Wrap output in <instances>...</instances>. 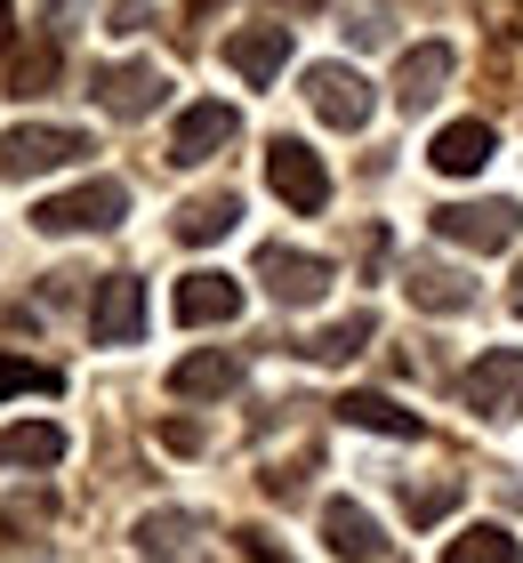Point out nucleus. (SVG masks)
I'll return each mask as SVG.
<instances>
[{"mask_svg": "<svg viewBox=\"0 0 523 563\" xmlns=\"http://www.w3.org/2000/svg\"><path fill=\"white\" fill-rule=\"evenodd\" d=\"M121 218H129V186H121V177H89V186L41 201L33 234H48V242H65V234H113Z\"/></svg>", "mask_w": 523, "mask_h": 563, "instance_id": "1", "label": "nucleus"}, {"mask_svg": "<svg viewBox=\"0 0 523 563\" xmlns=\"http://www.w3.org/2000/svg\"><path fill=\"white\" fill-rule=\"evenodd\" d=\"M81 153H89V137L65 130V121H17V130L0 137V177H9V186H33V177L73 169Z\"/></svg>", "mask_w": 523, "mask_h": 563, "instance_id": "2", "label": "nucleus"}, {"mask_svg": "<svg viewBox=\"0 0 523 563\" xmlns=\"http://www.w3.org/2000/svg\"><path fill=\"white\" fill-rule=\"evenodd\" d=\"M89 97H97V113H113V121H145L153 106H170V73L145 65V57H121V65L89 73Z\"/></svg>", "mask_w": 523, "mask_h": 563, "instance_id": "3", "label": "nucleus"}, {"mask_svg": "<svg viewBox=\"0 0 523 563\" xmlns=\"http://www.w3.org/2000/svg\"><path fill=\"white\" fill-rule=\"evenodd\" d=\"M435 234L443 242H459V250H508L523 234V210L508 194H491V201H443L435 210Z\"/></svg>", "mask_w": 523, "mask_h": 563, "instance_id": "4", "label": "nucleus"}, {"mask_svg": "<svg viewBox=\"0 0 523 563\" xmlns=\"http://www.w3.org/2000/svg\"><path fill=\"white\" fill-rule=\"evenodd\" d=\"M306 106H314V121H330V130H371L379 97L355 65H306Z\"/></svg>", "mask_w": 523, "mask_h": 563, "instance_id": "5", "label": "nucleus"}, {"mask_svg": "<svg viewBox=\"0 0 523 563\" xmlns=\"http://www.w3.org/2000/svg\"><path fill=\"white\" fill-rule=\"evenodd\" d=\"M266 186H274L282 201H291L298 218H314V210L330 201V169H323V153H314V145L274 137V145H266Z\"/></svg>", "mask_w": 523, "mask_h": 563, "instance_id": "6", "label": "nucleus"}, {"mask_svg": "<svg viewBox=\"0 0 523 563\" xmlns=\"http://www.w3.org/2000/svg\"><path fill=\"white\" fill-rule=\"evenodd\" d=\"M233 137H242V113L218 106V97H201V106L177 113V130H170V162H177V169H201V162H218Z\"/></svg>", "mask_w": 523, "mask_h": 563, "instance_id": "7", "label": "nucleus"}, {"mask_svg": "<svg viewBox=\"0 0 523 563\" xmlns=\"http://www.w3.org/2000/svg\"><path fill=\"white\" fill-rule=\"evenodd\" d=\"M258 282H266L274 306H314V298L330 290V258L291 250V242H266V250H258Z\"/></svg>", "mask_w": 523, "mask_h": 563, "instance_id": "8", "label": "nucleus"}, {"mask_svg": "<svg viewBox=\"0 0 523 563\" xmlns=\"http://www.w3.org/2000/svg\"><path fill=\"white\" fill-rule=\"evenodd\" d=\"M89 339H97V346H138V339H145V282H138V274H105V282H97Z\"/></svg>", "mask_w": 523, "mask_h": 563, "instance_id": "9", "label": "nucleus"}, {"mask_svg": "<svg viewBox=\"0 0 523 563\" xmlns=\"http://www.w3.org/2000/svg\"><path fill=\"white\" fill-rule=\"evenodd\" d=\"M459 395H467V411H476V419L515 411V402H523V346H491V354H476V371L459 378Z\"/></svg>", "mask_w": 523, "mask_h": 563, "instance_id": "10", "label": "nucleus"}, {"mask_svg": "<svg viewBox=\"0 0 523 563\" xmlns=\"http://www.w3.org/2000/svg\"><path fill=\"white\" fill-rule=\"evenodd\" d=\"M451 73H459V48H451V41H418V48H403V65H395V106H403V113H427Z\"/></svg>", "mask_w": 523, "mask_h": 563, "instance_id": "11", "label": "nucleus"}, {"mask_svg": "<svg viewBox=\"0 0 523 563\" xmlns=\"http://www.w3.org/2000/svg\"><path fill=\"white\" fill-rule=\"evenodd\" d=\"M403 290H411L418 314H467V306H476V274L451 266V258H411Z\"/></svg>", "mask_w": 523, "mask_h": 563, "instance_id": "12", "label": "nucleus"}, {"mask_svg": "<svg viewBox=\"0 0 523 563\" xmlns=\"http://www.w3.org/2000/svg\"><path fill=\"white\" fill-rule=\"evenodd\" d=\"M201 516H186V507H153V516L138 523V563H201L209 540H201Z\"/></svg>", "mask_w": 523, "mask_h": 563, "instance_id": "13", "label": "nucleus"}, {"mask_svg": "<svg viewBox=\"0 0 523 563\" xmlns=\"http://www.w3.org/2000/svg\"><path fill=\"white\" fill-rule=\"evenodd\" d=\"M323 548L338 555V563H379L386 555V531H379V516L362 499H330L323 507Z\"/></svg>", "mask_w": 523, "mask_h": 563, "instance_id": "14", "label": "nucleus"}, {"mask_svg": "<svg viewBox=\"0 0 523 563\" xmlns=\"http://www.w3.org/2000/svg\"><path fill=\"white\" fill-rule=\"evenodd\" d=\"M226 65L242 73L250 89L282 81V65H291V24H242V33L226 41Z\"/></svg>", "mask_w": 523, "mask_h": 563, "instance_id": "15", "label": "nucleus"}, {"mask_svg": "<svg viewBox=\"0 0 523 563\" xmlns=\"http://www.w3.org/2000/svg\"><path fill=\"white\" fill-rule=\"evenodd\" d=\"M233 314H242V282H233V274L201 266V274H186V282H177V322H186V330L233 322Z\"/></svg>", "mask_w": 523, "mask_h": 563, "instance_id": "16", "label": "nucleus"}, {"mask_svg": "<svg viewBox=\"0 0 523 563\" xmlns=\"http://www.w3.org/2000/svg\"><path fill=\"white\" fill-rule=\"evenodd\" d=\"M233 225H242V194H233V186H218V194H194V201H177L170 234L186 242V250H209V242H226Z\"/></svg>", "mask_w": 523, "mask_h": 563, "instance_id": "17", "label": "nucleus"}, {"mask_svg": "<svg viewBox=\"0 0 523 563\" xmlns=\"http://www.w3.org/2000/svg\"><path fill=\"white\" fill-rule=\"evenodd\" d=\"M233 387H242V354L233 346H201V354H186V363L170 371V395H186V402H218Z\"/></svg>", "mask_w": 523, "mask_h": 563, "instance_id": "18", "label": "nucleus"}, {"mask_svg": "<svg viewBox=\"0 0 523 563\" xmlns=\"http://www.w3.org/2000/svg\"><path fill=\"white\" fill-rule=\"evenodd\" d=\"M491 153H500V137H491V121H451V130H435V145H427V162L443 169V177H476Z\"/></svg>", "mask_w": 523, "mask_h": 563, "instance_id": "19", "label": "nucleus"}, {"mask_svg": "<svg viewBox=\"0 0 523 563\" xmlns=\"http://www.w3.org/2000/svg\"><path fill=\"white\" fill-rule=\"evenodd\" d=\"M338 419L362 427V434H386V443H418V411H403L395 395H338Z\"/></svg>", "mask_w": 523, "mask_h": 563, "instance_id": "20", "label": "nucleus"}, {"mask_svg": "<svg viewBox=\"0 0 523 563\" xmlns=\"http://www.w3.org/2000/svg\"><path fill=\"white\" fill-rule=\"evenodd\" d=\"M57 459H65V427H48V419L0 427V467H57Z\"/></svg>", "mask_w": 523, "mask_h": 563, "instance_id": "21", "label": "nucleus"}, {"mask_svg": "<svg viewBox=\"0 0 523 563\" xmlns=\"http://www.w3.org/2000/svg\"><path fill=\"white\" fill-rule=\"evenodd\" d=\"M371 306H355V314L347 322H330V330H314V339H306V363H323V371H338V363H355V354L362 346H371Z\"/></svg>", "mask_w": 523, "mask_h": 563, "instance_id": "22", "label": "nucleus"}, {"mask_svg": "<svg viewBox=\"0 0 523 563\" xmlns=\"http://www.w3.org/2000/svg\"><path fill=\"white\" fill-rule=\"evenodd\" d=\"M443 563H515V531L508 523H467L451 548H443Z\"/></svg>", "mask_w": 523, "mask_h": 563, "instance_id": "23", "label": "nucleus"}, {"mask_svg": "<svg viewBox=\"0 0 523 563\" xmlns=\"http://www.w3.org/2000/svg\"><path fill=\"white\" fill-rule=\"evenodd\" d=\"M338 33H347L355 48H386V41H395V9H386V0H347Z\"/></svg>", "mask_w": 523, "mask_h": 563, "instance_id": "24", "label": "nucleus"}, {"mask_svg": "<svg viewBox=\"0 0 523 563\" xmlns=\"http://www.w3.org/2000/svg\"><path fill=\"white\" fill-rule=\"evenodd\" d=\"M451 507H459V483L451 475H443V483H403V516L411 523H443Z\"/></svg>", "mask_w": 523, "mask_h": 563, "instance_id": "25", "label": "nucleus"}, {"mask_svg": "<svg viewBox=\"0 0 523 563\" xmlns=\"http://www.w3.org/2000/svg\"><path fill=\"white\" fill-rule=\"evenodd\" d=\"M57 387V371L48 363H24V354H0V402L9 395H48Z\"/></svg>", "mask_w": 523, "mask_h": 563, "instance_id": "26", "label": "nucleus"}, {"mask_svg": "<svg viewBox=\"0 0 523 563\" xmlns=\"http://www.w3.org/2000/svg\"><path fill=\"white\" fill-rule=\"evenodd\" d=\"M48 81H57V41H41L33 57H17V73H9V89H17V97H41Z\"/></svg>", "mask_w": 523, "mask_h": 563, "instance_id": "27", "label": "nucleus"}, {"mask_svg": "<svg viewBox=\"0 0 523 563\" xmlns=\"http://www.w3.org/2000/svg\"><path fill=\"white\" fill-rule=\"evenodd\" d=\"M233 548H242L250 563H291V555L274 548V531H233Z\"/></svg>", "mask_w": 523, "mask_h": 563, "instance_id": "28", "label": "nucleus"}, {"mask_svg": "<svg viewBox=\"0 0 523 563\" xmlns=\"http://www.w3.org/2000/svg\"><path fill=\"white\" fill-rule=\"evenodd\" d=\"M162 443L170 451H201V427L194 419H162Z\"/></svg>", "mask_w": 523, "mask_h": 563, "instance_id": "29", "label": "nucleus"}, {"mask_svg": "<svg viewBox=\"0 0 523 563\" xmlns=\"http://www.w3.org/2000/svg\"><path fill=\"white\" fill-rule=\"evenodd\" d=\"M145 24V0H113V33H138Z\"/></svg>", "mask_w": 523, "mask_h": 563, "instance_id": "30", "label": "nucleus"}, {"mask_svg": "<svg viewBox=\"0 0 523 563\" xmlns=\"http://www.w3.org/2000/svg\"><path fill=\"white\" fill-rule=\"evenodd\" d=\"M500 16H508V33H523V0H500Z\"/></svg>", "mask_w": 523, "mask_h": 563, "instance_id": "31", "label": "nucleus"}, {"mask_svg": "<svg viewBox=\"0 0 523 563\" xmlns=\"http://www.w3.org/2000/svg\"><path fill=\"white\" fill-rule=\"evenodd\" d=\"M9 33H17V9H9V0H0V48H9Z\"/></svg>", "mask_w": 523, "mask_h": 563, "instance_id": "32", "label": "nucleus"}, {"mask_svg": "<svg viewBox=\"0 0 523 563\" xmlns=\"http://www.w3.org/2000/svg\"><path fill=\"white\" fill-rule=\"evenodd\" d=\"M209 9H226V0H186V16H209Z\"/></svg>", "mask_w": 523, "mask_h": 563, "instance_id": "33", "label": "nucleus"}, {"mask_svg": "<svg viewBox=\"0 0 523 563\" xmlns=\"http://www.w3.org/2000/svg\"><path fill=\"white\" fill-rule=\"evenodd\" d=\"M508 306H515V314H523V266H515V290H508Z\"/></svg>", "mask_w": 523, "mask_h": 563, "instance_id": "34", "label": "nucleus"}, {"mask_svg": "<svg viewBox=\"0 0 523 563\" xmlns=\"http://www.w3.org/2000/svg\"><path fill=\"white\" fill-rule=\"evenodd\" d=\"M282 9H314V0H282Z\"/></svg>", "mask_w": 523, "mask_h": 563, "instance_id": "35", "label": "nucleus"}]
</instances>
